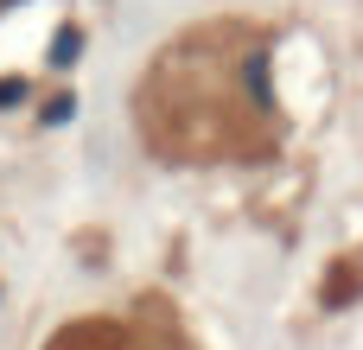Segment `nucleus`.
I'll use <instances>...</instances> for the list:
<instances>
[{"mask_svg": "<svg viewBox=\"0 0 363 350\" xmlns=\"http://www.w3.org/2000/svg\"><path fill=\"white\" fill-rule=\"evenodd\" d=\"M242 102H249V70H236L217 38H191L179 57L160 64L147 89V121L179 153H230Z\"/></svg>", "mask_w": 363, "mask_h": 350, "instance_id": "obj_1", "label": "nucleus"}]
</instances>
